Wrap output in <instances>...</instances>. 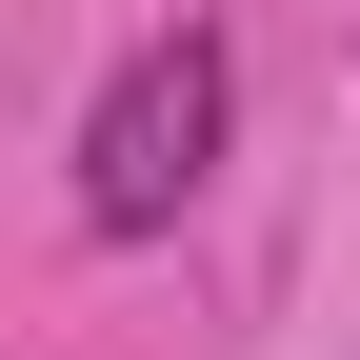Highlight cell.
Returning a JSON list of instances; mask_svg holds the SVG:
<instances>
[{
  "label": "cell",
  "instance_id": "1",
  "mask_svg": "<svg viewBox=\"0 0 360 360\" xmlns=\"http://www.w3.org/2000/svg\"><path fill=\"white\" fill-rule=\"evenodd\" d=\"M220 141H240V60H220V20H160L141 60L101 80V120H80V220H101V240H160L220 180Z\"/></svg>",
  "mask_w": 360,
  "mask_h": 360
}]
</instances>
